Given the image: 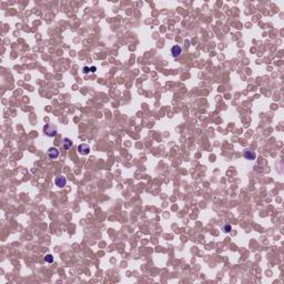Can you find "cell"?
<instances>
[{"instance_id": "cell-7", "label": "cell", "mask_w": 284, "mask_h": 284, "mask_svg": "<svg viewBox=\"0 0 284 284\" xmlns=\"http://www.w3.org/2000/svg\"><path fill=\"white\" fill-rule=\"evenodd\" d=\"M72 147V141L69 139V138H64L62 140V148L64 150H69L70 148Z\"/></svg>"}, {"instance_id": "cell-4", "label": "cell", "mask_w": 284, "mask_h": 284, "mask_svg": "<svg viewBox=\"0 0 284 284\" xmlns=\"http://www.w3.org/2000/svg\"><path fill=\"white\" fill-rule=\"evenodd\" d=\"M78 152H79L81 155L89 154V152H90V147H89L88 144H85V143L79 144V145H78Z\"/></svg>"}, {"instance_id": "cell-6", "label": "cell", "mask_w": 284, "mask_h": 284, "mask_svg": "<svg viewBox=\"0 0 284 284\" xmlns=\"http://www.w3.org/2000/svg\"><path fill=\"white\" fill-rule=\"evenodd\" d=\"M171 54H172V57L173 58L180 57L181 54H182V48H181L180 46L175 44V46H173V47L171 48Z\"/></svg>"}, {"instance_id": "cell-9", "label": "cell", "mask_w": 284, "mask_h": 284, "mask_svg": "<svg viewBox=\"0 0 284 284\" xmlns=\"http://www.w3.org/2000/svg\"><path fill=\"white\" fill-rule=\"evenodd\" d=\"M89 71H91V72H95V67H91V68L85 67V68H83V72H85V73H88Z\"/></svg>"}, {"instance_id": "cell-5", "label": "cell", "mask_w": 284, "mask_h": 284, "mask_svg": "<svg viewBox=\"0 0 284 284\" xmlns=\"http://www.w3.org/2000/svg\"><path fill=\"white\" fill-rule=\"evenodd\" d=\"M54 184H56L58 188H63V186H66V184H67V179L64 177H62V175H59V177H57L54 179Z\"/></svg>"}, {"instance_id": "cell-2", "label": "cell", "mask_w": 284, "mask_h": 284, "mask_svg": "<svg viewBox=\"0 0 284 284\" xmlns=\"http://www.w3.org/2000/svg\"><path fill=\"white\" fill-rule=\"evenodd\" d=\"M48 154V158L50 159V160H56V159L59 158V154H60V152H59V150H58L57 148H50L49 150H48L47 152Z\"/></svg>"}, {"instance_id": "cell-8", "label": "cell", "mask_w": 284, "mask_h": 284, "mask_svg": "<svg viewBox=\"0 0 284 284\" xmlns=\"http://www.w3.org/2000/svg\"><path fill=\"white\" fill-rule=\"evenodd\" d=\"M44 261L48 263H52L54 262V256L51 255V254H47V255L44 256Z\"/></svg>"}, {"instance_id": "cell-10", "label": "cell", "mask_w": 284, "mask_h": 284, "mask_svg": "<svg viewBox=\"0 0 284 284\" xmlns=\"http://www.w3.org/2000/svg\"><path fill=\"white\" fill-rule=\"evenodd\" d=\"M230 231H231V225H225V227H224V232L227 233V232H230Z\"/></svg>"}, {"instance_id": "cell-3", "label": "cell", "mask_w": 284, "mask_h": 284, "mask_svg": "<svg viewBox=\"0 0 284 284\" xmlns=\"http://www.w3.org/2000/svg\"><path fill=\"white\" fill-rule=\"evenodd\" d=\"M243 157L246 160L253 161V160H255V158H256V153L253 151L252 149H245L243 151Z\"/></svg>"}, {"instance_id": "cell-1", "label": "cell", "mask_w": 284, "mask_h": 284, "mask_svg": "<svg viewBox=\"0 0 284 284\" xmlns=\"http://www.w3.org/2000/svg\"><path fill=\"white\" fill-rule=\"evenodd\" d=\"M58 128L54 124H44L43 126V134L49 137V138H54L57 136Z\"/></svg>"}]
</instances>
